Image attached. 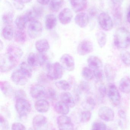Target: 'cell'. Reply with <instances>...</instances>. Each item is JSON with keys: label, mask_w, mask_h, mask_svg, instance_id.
Returning a JSON list of instances; mask_svg holds the SVG:
<instances>
[{"label": "cell", "mask_w": 130, "mask_h": 130, "mask_svg": "<svg viewBox=\"0 0 130 130\" xmlns=\"http://www.w3.org/2000/svg\"><path fill=\"white\" fill-rule=\"evenodd\" d=\"M114 44L118 48L125 49L130 45V32L124 27L118 28L114 36Z\"/></svg>", "instance_id": "1"}, {"label": "cell", "mask_w": 130, "mask_h": 130, "mask_svg": "<svg viewBox=\"0 0 130 130\" xmlns=\"http://www.w3.org/2000/svg\"><path fill=\"white\" fill-rule=\"evenodd\" d=\"M64 74V69L60 63L54 62L47 67V78L52 80H58L61 78Z\"/></svg>", "instance_id": "2"}, {"label": "cell", "mask_w": 130, "mask_h": 130, "mask_svg": "<svg viewBox=\"0 0 130 130\" xmlns=\"http://www.w3.org/2000/svg\"><path fill=\"white\" fill-rule=\"evenodd\" d=\"M15 108L19 116L22 117L30 113L31 110V105L25 98L18 99H16Z\"/></svg>", "instance_id": "3"}, {"label": "cell", "mask_w": 130, "mask_h": 130, "mask_svg": "<svg viewBox=\"0 0 130 130\" xmlns=\"http://www.w3.org/2000/svg\"><path fill=\"white\" fill-rule=\"evenodd\" d=\"M28 74L19 69L11 74V78L13 82L18 85L23 86L26 85L31 78Z\"/></svg>", "instance_id": "4"}, {"label": "cell", "mask_w": 130, "mask_h": 130, "mask_svg": "<svg viewBox=\"0 0 130 130\" xmlns=\"http://www.w3.org/2000/svg\"><path fill=\"white\" fill-rule=\"evenodd\" d=\"M98 20L100 26L105 31H110L113 29V22L107 13L104 12L101 13L98 16Z\"/></svg>", "instance_id": "5"}, {"label": "cell", "mask_w": 130, "mask_h": 130, "mask_svg": "<svg viewBox=\"0 0 130 130\" xmlns=\"http://www.w3.org/2000/svg\"><path fill=\"white\" fill-rule=\"evenodd\" d=\"M43 27L42 24L38 20L31 21L28 26L27 32L31 39L39 37L42 34Z\"/></svg>", "instance_id": "6"}, {"label": "cell", "mask_w": 130, "mask_h": 130, "mask_svg": "<svg viewBox=\"0 0 130 130\" xmlns=\"http://www.w3.org/2000/svg\"><path fill=\"white\" fill-rule=\"evenodd\" d=\"M7 55L14 62L18 64L23 56V52L21 49L17 46L10 45L7 50Z\"/></svg>", "instance_id": "7"}, {"label": "cell", "mask_w": 130, "mask_h": 130, "mask_svg": "<svg viewBox=\"0 0 130 130\" xmlns=\"http://www.w3.org/2000/svg\"><path fill=\"white\" fill-rule=\"evenodd\" d=\"M32 123L34 130H48L49 129L48 120L42 115H39L34 117Z\"/></svg>", "instance_id": "8"}, {"label": "cell", "mask_w": 130, "mask_h": 130, "mask_svg": "<svg viewBox=\"0 0 130 130\" xmlns=\"http://www.w3.org/2000/svg\"><path fill=\"white\" fill-rule=\"evenodd\" d=\"M108 95L112 104L114 106H118L121 102V97L117 86L113 84H111L108 87Z\"/></svg>", "instance_id": "9"}, {"label": "cell", "mask_w": 130, "mask_h": 130, "mask_svg": "<svg viewBox=\"0 0 130 130\" xmlns=\"http://www.w3.org/2000/svg\"><path fill=\"white\" fill-rule=\"evenodd\" d=\"M17 64L8 57L7 54H1L0 56V70L5 72L12 69Z\"/></svg>", "instance_id": "10"}, {"label": "cell", "mask_w": 130, "mask_h": 130, "mask_svg": "<svg viewBox=\"0 0 130 130\" xmlns=\"http://www.w3.org/2000/svg\"><path fill=\"white\" fill-rule=\"evenodd\" d=\"M57 123L60 130H74V126L69 117L61 115L57 118Z\"/></svg>", "instance_id": "11"}, {"label": "cell", "mask_w": 130, "mask_h": 130, "mask_svg": "<svg viewBox=\"0 0 130 130\" xmlns=\"http://www.w3.org/2000/svg\"><path fill=\"white\" fill-rule=\"evenodd\" d=\"M94 50L93 43L88 40H84L81 42L77 47V53L81 56H85L90 54Z\"/></svg>", "instance_id": "12"}, {"label": "cell", "mask_w": 130, "mask_h": 130, "mask_svg": "<svg viewBox=\"0 0 130 130\" xmlns=\"http://www.w3.org/2000/svg\"><path fill=\"white\" fill-rule=\"evenodd\" d=\"M60 62L63 69L67 71L72 72L75 70V60L71 55L68 54L63 55L60 58Z\"/></svg>", "instance_id": "13"}, {"label": "cell", "mask_w": 130, "mask_h": 130, "mask_svg": "<svg viewBox=\"0 0 130 130\" xmlns=\"http://www.w3.org/2000/svg\"><path fill=\"white\" fill-rule=\"evenodd\" d=\"M99 117L107 122L112 121L114 119V113L113 110L107 106L102 107L98 112Z\"/></svg>", "instance_id": "14"}, {"label": "cell", "mask_w": 130, "mask_h": 130, "mask_svg": "<svg viewBox=\"0 0 130 130\" xmlns=\"http://www.w3.org/2000/svg\"><path fill=\"white\" fill-rule=\"evenodd\" d=\"M44 10L42 8L39 6H35L27 11L26 15L28 18L29 21L37 20L43 14Z\"/></svg>", "instance_id": "15"}, {"label": "cell", "mask_w": 130, "mask_h": 130, "mask_svg": "<svg viewBox=\"0 0 130 130\" xmlns=\"http://www.w3.org/2000/svg\"><path fill=\"white\" fill-rule=\"evenodd\" d=\"M46 89L45 87L40 84L34 85L30 89V94L34 99H38L44 97Z\"/></svg>", "instance_id": "16"}, {"label": "cell", "mask_w": 130, "mask_h": 130, "mask_svg": "<svg viewBox=\"0 0 130 130\" xmlns=\"http://www.w3.org/2000/svg\"><path fill=\"white\" fill-rule=\"evenodd\" d=\"M73 15L71 11L68 8L63 9L59 14L60 21L62 24L66 25L69 23L72 19Z\"/></svg>", "instance_id": "17"}, {"label": "cell", "mask_w": 130, "mask_h": 130, "mask_svg": "<svg viewBox=\"0 0 130 130\" xmlns=\"http://www.w3.org/2000/svg\"><path fill=\"white\" fill-rule=\"evenodd\" d=\"M75 22L81 28L87 26L89 22V17L86 13L81 12L78 14L75 18Z\"/></svg>", "instance_id": "18"}, {"label": "cell", "mask_w": 130, "mask_h": 130, "mask_svg": "<svg viewBox=\"0 0 130 130\" xmlns=\"http://www.w3.org/2000/svg\"><path fill=\"white\" fill-rule=\"evenodd\" d=\"M73 9L76 12H81L86 8L88 0H69Z\"/></svg>", "instance_id": "19"}, {"label": "cell", "mask_w": 130, "mask_h": 130, "mask_svg": "<svg viewBox=\"0 0 130 130\" xmlns=\"http://www.w3.org/2000/svg\"><path fill=\"white\" fill-rule=\"evenodd\" d=\"M35 109L40 113H46L49 110L50 104L48 101L45 99H40L35 102Z\"/></svg>", "instance_id": "20"}, {"label": "cell", "mask_w": 130, "mask_h": 130, "mask_svg": "<svg viewBox=\"0 0 130 130\" xmlns=\"http://www.w3.org/2000/svg\"><path fill=\"white\" fill-rule=\"evenodd\" d=\"M88 64L89 68L92 70L101 69L103 67L101 60L95 56H90L88 59Z\"/></svg>", "instance_id": "21"}, {"label": "cell", "mask_w": 130, "mask_h": 130, "mask_svg": "<svg viewBox=\"0 0 130 130\" xmlns=\"http://www.w3.org/2000/svg\"><path fill=\"white\" fill-rule=\"evenodd\" d=\"M61 101L65 103L69 107L73 108L76 105L75 101L72 95L68 91L63 92L60 95Z\"/></svg>", "instance_id": "22"}, {"label": "cell", "mask_w": 130, "mask_h": 130, "mask_svg": "<svg viewBox=\"0 0 130 130\" xmlns=\"http://www.w3.org/2000/svg\"><path fill=\"white\" fill-rule=\"evenodd\" d=\"M35 47L36 49L39 53H44L49 49V43L45 39L39 40L36 42Z\"/></svg>", "instance_id": "23"}, {"label": "cell", "mask_w": 130, "mask_h": 130, "mask_svg": "<svg viewBox=\"0 0 130 130\" xmlns=\"http://www.w3.org/2000/svg\"><path fill=\"white\" fill-rule=\"evenodd\" d=\"M119 89L124 94L130 93V78L128 76H125L122 78L119 84Z\"/></svg>", "instance_id": "24"}, {"label": "cell", "mask_w": 130, "mask_h": 130, "mask_svg": "<svg viewBox=\"0 0 130 130\" xmlns=\"http://www.w3.org/2000/svg\"><path fill=\"white\" fill-rule=\"evenodd\" d=\"M69 108L68 105L62 101L57 102L54 107L55 110L57 113L63 115H66L68 113Z\"/></svg>", "instance_id": "25"}, {"label": "cell", "mask_w": 130, "mask_h": 130, "mask_svg": "<svg viewBox=\"0 0 130 130\" xmlns=\"http://www.w3.org/2000/svg\"><path fill=\"white\" fill-rule=\"evenodd\" d=\"M0 87L1 90L5 95L7 96H11L14 93L13 87L10 83L7 81H1Z\"/></svg>", "instance_id": "26"}, {"label": "cell", "mask_w": 130, "mask_h": 130, "mask_svg": "<svg viewBox=\"0 0 130 130\" xmlns=\"http://www.w3.org/2000/svg\"><path fill=\"white\" fill-rule=\"evenodd\" d=\"M112 14L114 21L116 24H119L122 22L123 13L121 7L114 6L112 10Z\"/></svg>", "instance_id": "27"}, {"label": "cell", "mask_w": 130, "mask_h": 130, "mask_svg": "<svg viewBox=\"0 0 130 130\" xmlns=\"http://www.w3.org/2000/svg\"><path fill=\"white\" fill-rule=\"evenodd\" d=\"M104 72L106 78L110 81L115 79L117 76V72L114 68L110 64H107L104 67Z\"/></svg>", "instance_id": "28"}, {"label": "cell", "mask_w": 130, "mask_h": 130, "mask_svg": "<svg viewBox=\"0 0 130 130\" xmlns=\"http://www.w3.org/2000/svg\"><path fill=\"white\" fill-rule=\"evenodd\" d=\"M29 21L28 18L25 14L18 16L15 20V24L18 29L24 30L26 28L27 23Z\"/></svg>", "instance_id": "29"}, {"label": "cell", "mask_w": 130, "mask_h": 130, "mask_svg": "<svg viewBox=\"0 0 130 130\" xmlns=\"http://www.w3.org/2000/svg\"><path fill=\"white\" fill-rule=\"evenodd\" d=\"M57 20L55 16L53 14H48L46 17L45 25L48 30H52L56 26Z\"/></svg>", "instance_id": "30"}, {"label": "cell", "mask_w": 130, "mask_h": 130, "mask_svg": "<svg viewBox=\"0 0 130 130\" xmlns=\"http://www.w3.org/2000/svg\"><path fill=\"white\" fill-rule=\"evenodd\" d=\"M2 34L3 37L6 40H11L14 36V30L11 25H6L2 30Z\"/></svg>", "instance_id": "31"}, {"label": "cell", "mask_w": 130, "mask_h": 130, "mask_svg": "<svg viewBox=\"0 0 130 130\" xmlns=\"http://www.w3.org/2000/svg\"><path fill=\"white\" fill-rule=\"evenodd\" d=\"M96 37L99 46L101 48H103L107 43V35L104 32L98 31L96 33Z\"/></svg>", "instance_id": "32"}, {"label": "cell", "mask_w": 130, "mask_h": 130, "mask_svg": "<svg viewBox=\"0 0 130 130\" xmlns=\"http://www.w3.org/2000/svg\"><path fill=\"white\" fill-rule=\"evenodd\" d=\"M64 2V0H51L50 4V10L53 12H58L62 7Z\"/></svg>", "instance_id": "33"}, {"label": "cell", "mask_w": 130, "mask_h": 130, "mask_svg": "<svg viewBox=\"0 0 130 130\" xmlns=\"http://www.w3.org/2000/svg\"><path fill=\"white\" fill-rule=\"evenodd\" d=\"M27 62L31 67L39 66L38 54L33 53H30L27 56Z\"/></svg>", "instance_id": "34"}, {"label": "cell", "mask_w": 130, "mask_h": 130, "mask_svg": "<svg viewBox=\"0 0 130 130\" xmlns=\"http://www.w3.org/2000/svg\"><path fill=\"white\" fill-rule=\"evenodd\" d=\"M55 85L60 90L64 91H70L72 88L70 83L67 81L64 80L57 81L55 83Z\"/></svg>", "instance_id": "35"}, {"label": "cell", "mask_w": 130, "mask_h": 130, "mask_svg": "<svg viewBox=\"0 0 130 130\" xmlns=\"http://www.w3.org/2000/svg\"><path fill=\"white\" fill-rule=\"evenodd\" d=\"M14 37L15 40L18 43H24L26 40V33L22 30L18 29L17 30L15 34Z\"/></svg>", "instance_id": "36"}, {"label": "cell", "mask_w": 130, "mask_h": 130, "mask_svg": "<svg viewBox=\"0 0 130 130\" xmlns=\"http://www.w3.org/2000/svg\"><path fill=\"white\" fill-rule=\"evenodd\" d=\"M96 103L94 99L92 97H88L85 99L82 103V107L86 110L90 111V110L94 109L95 107Z\"/></svg>", "instance_id": "37"}, {"label": "cell", "mask_w": 130, "mask_h": 130, "mask_svg": "<svg viewBox=\"0 0 130 130\" xmlns=\"http://www.w3.org/2000/svg\"><path fill=\"white\" fill-rule=\"evenodd\" d=\"M82 76L85 80H91L94 77L93 71L89 67H84L82 71Z\"/></svg>", "instance_id": "38"}, {"label": "cell", "mask_w": 130, "mask_h": 130, "mask_svg": "<svg viewBox=\"0 0 130 130\" xmlns=\"http://www.w3.org/2000/svg\"><path fill=\"white\" fill-rule=\"evenodd\" d=\"M14 14L13 12H8L5 13L2 16L3 23L7 25H10L13 22Z\"/></svg>", "instance_id": "39"}, {"label": "cell", "mask_w": 130, "mask_h": 130, "mask_svg": "<svg viewBox=\"0 0 130 130\" xmlns=\"http://www.w3.org/2000/svg\"><path fill=\"white\" fill-rule=\"evenodd\" d=\"M57 95L55 90L52 88H49L46 89L44 97L50 100H55L56 99Z\"/></svg>", "instance_id": "40"}, {"label": "cell", "mask_w": 130, "mask_h": 130, "mask_svg": "<svg viewBox=\"0 0 130 130\" xmlns=\"http://www.w3.org/2000/svg\"><path fill=\"white\" fill-rule=\"evenodd\" d=\"M97 88L99 94L102 97H105L107 93V89L104 84L102 82H97Z\"/></svg>", "instance_id": "41"}, {"label": "cell", "mask_w": 130, "mask_h": 130, "mask_svg": "<svg viewBox=\"0 0 130 130\" xmlns=\"http://www.w3.org/2000/svg\"><path fill=\"white\" fill-rule=\"evenodd\" d=\"M78 89L80 92L88 93L90 91V85L87 82L82 81L79 86Z\"/></svg>", "instance_id": "42"}, {"label": "cell", "mask_w": 130, "mask_h": 130, "mask_svg": "<svg viewBox=\"0 0 130 130\" xmlns=\"http://www.w3.org/2000/svg\"><path fill=\"white\" fill-rule=\"evenodd\" d=\"M91 113L90 111L85 110L82 112L81 116V122L82 123H87L91 120Z\"/></svg>", "instance_id": "43"}, {"label": "cell", "mask_w": 130, "mask_h": 130, "mask_svg": "<svg viewBox=\"0 0 130 130\" xmlns=\"http://www.w3.org/2000/svg\"><path fill=\"white\" fill-rule=\"evenodd\" d=\"M91 130H107V126L102 121H95L92 125Z\"/></svg>", "instance_id": "44"}, {"label": "cell", "mask_w": 130, "mask_h": 130, "mask_svg": "<svg viewBox=\"0 0 130 130\" xmlns=\"http://www.w3.org/2000/svg\"><path fill=\"white\" fill-rule=\"evenodd\" d=\"M121 58L122 62L127 66H130V53L125 52L121 55Z\"/></svg>", "instance_id": "45"}, {"label": "cell", "mask_w": 130, "mask_h": 130, "mask_svg": "<svg viewBox=\"0 0 130 130\" xmlns=\"http://www.w3.org/2000/svg\"><path fill=\"white\" fill-rule=\"evenodd\" d=\"M93 71L94 76L95 77V78L97 80V82H102L104 79V74L102 69L94 70Z\"/></svg>", "instance_id": "46"}, {"label": "cell", "mask_w": 130, "mask_h": 130, "mask_svg": "<svg viewBox=\"0 0 130 130\" xmlns=\"http://www.w3.org/2000/svg\"><path fill=\"white\" fill-rule=\"evenodd\" d=\"M1 130H8L9 129V124L7 120L2 115H1Z\"/></svg>", "instance_id": "47"}, {"label": "cell", "mask_w": 130, "mask_h": 130, "mask_svg": "<svg viewBox=\"0 0 130 130\" xmlns=\"http://www.w3.org/2000/svg\"><path fill=\"white\" fill-rule=\"evenodd\" d=\"M11 130H26V128L21 123L15 122L11 125Z\"/></svg>", "instance_id": "48"}, {"label": "cell", "mask_w": 130, "mask_h": 130, "mask_svg": "<svg viewBox=\"0 0 130 130\" xmlns=\"http://www.w3.org/2000/svg\"><path fill=\"white\" fill-rule=\"evenodd\" d=\"M13 2L14 7L17 10H22L24 7V4L20 0H13Z\"/></svg>", "instance_id": "49"}, {"label": "cell", "mask_w": 130, "mask_h": 130, "mask_svg": "<svg viewBox=\"0 0 130 130\" xmlns=\"http://www.w3.org/2000/svg\"><path fill=\"white\" fill-rule=\"evenodd\" d=\"M14 94L16 99L19 98H25L26 97L25 92L22 90H17L14 92Z\"/></svg>", "instance_id": "50"}, {"label": "cell", "mask_w": 130, "mask_h": 130, "mask_svg": "<svg viewBox=\"0 0 130 130\" xmlns=\"http://www.w3.org/2000/svg\"><path fill=\"white\" fill-rule=\"evenodd\" d=\"M114 6L121 7L123 4V0H111Z\"/></svg>", "instance_id": "51"}, {"label": "cell", "mask_w": 130, "mask_h": 130, "mask_svg": "<svg viewBox=\"0 0 130 130\" xmlns=\"http://www.w3.org/2000/svg\"><path fill=\"white\" fill-rule=\"evenodd\" d=\"M118 114L120 118L123 119H126V113L123 110H120L118 111Z\"/></svg>", "instance_id": "52"}, {"label": "cell", "mask_w": 130, "mask_h": 130, "mask_svg": "<svg viewBox=\"0 0 130 130\" xmlns=\"http://www.w3.org/2000/svg\"><path fill=\"white\" fill-rule=\"evenodd\" d=\"M37 2L42 5H47L49 3L50 0H37Z\"/></svg>", "instance_id": "53"}, {"label": "cell", "mask_w": 130, "mask_h": 130, "mask_svg": "<svg viewBox=\"0 0 130 130\" xmlns=\"http://www.w3.org/2000/svg\"><path fill=\"white\" fill-rule=\"evenodd\" d=\"M20 1L23 4H27V3H30L32 1V0H20Z\"/></svg>", "instance_id": "54"}, {"label": "cell", "mask_w": 130, "mask_h": 130, "mask_svg": "<svg viewBox=\"0 0 130 130\" xmlns=\"http://www.w3.org/2000/svg\"><path fill=\"white\" fill-rule=\"evenodd\" d=\"M127 21L130 24V11H129L128 13H127Z\"/></svg>", "instance_id": "55"}, {"label": "cell", "mask_w": 130, "mask_h": 130, "mask_svg": "<svg viewBox=\"0 0 130 130\" xmlns=\"http://www.w3.org/2000/svg\"><path fill=\"white\" fill-rule=\"evenodd\" d=\"M28 130H33V129H32V128H30V129H29Z\"/></svg>", "instance_id": "56"}]
</instances>
